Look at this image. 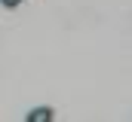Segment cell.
<instances>
[{"label":"cell","instance_id":"6da1fadb","mask_svg":"<svg viewBox=\"0 0 132 122\" xmlns=\"http://www.w3.org/2000/svg\"><path fill=\"white\" fill-rule=\"evenodd\" d=\"M25 119L28 122H49V119H55V113H52V107H34L31 113H25Z\"/></svg>","mask_w":132,"mask_h":122},{"label":"cell","instance_id":"7a4b0ae2","mask_svg":"<svg viewBox=\"0 0 132 122\" xmlns=\"http://www.w3.org/2000/svg\"><path fill=\"white\" fill-rule=\"evenodd\" d=\"M0 3H3L6 9H15V6H19V3H25V0H0Z\"/></svg>","mask_w":132,"mask_h":122}]
</instances>
